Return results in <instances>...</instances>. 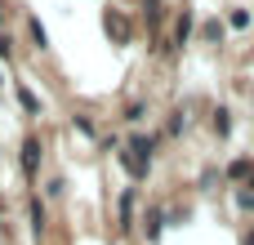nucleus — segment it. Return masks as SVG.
Returning a JSON list of instances; mask_svg holds the SVG:
<instances>
[{"mask_svg": "<svg viewBox=\"0 0 254 245\" xmlns=\"http://www.w3.org/2000/svg\"><path fill=\"white\" fill-rule=\"evenodd\" d=\"M40 174V138H22V179L36 183Z\"/></svg>", "mask_w": 254, "mask_h": 245, "instance_id": "f257e3e1", "label": "nucleus"}, {"mask_svg": "<svg viewBox=\"0 0 254 245\" xmlns=\"http://www.w3.org/2000/svg\"><path fill=\"white\" fill-rule=\"evenodd\" d=\"M129 152H134L138 161H147V165H152V152H156V138H147V134H134V138H129Z\"/></svg>", "mask_w": 254, "mask_h": 245, "instance_id": "f03ea898", "label": "nucleus"}, {"mask_svg": "<svg viewBox=\"0 0 254 245\" xmlns=\"http://www.w3.org/2000/svg\"><path fill=\"white\" fill-rule=\"evenodd\" d=\"M103 22H107V31H112V36H116V40H121V45H129V22H125V18H121V13H116V9H112V13H107V18H103Z\"/></svg>", "mask_w": 254, "mask_h": 245, "instance_id": "7ed1b4c3", "label": "nucleus"}, {"mask_svg": "<svg viewBox=\"0 0 254 245\" xmlns=\"http://www.w3.org/2000/svg\"><path fill=\"white\" fill-rule=\"evenodd\" d=\"M116 161H121V165H125V170H129V179H147V161H138V156H134V152H121V156H116Z\"/></svg>", "mask_w": 254, "mask_h": 245, "instance_id": "20e7f679", "label": "nucleus"}, {"mask_svg": "<svg viewBox=\"0 0 254 245\" xmlns=\"http://www.w3.org/2000/svg\"><path fill=\"white\" fill-rule=\"evenodd\" d=\"M18 103H22V112H27V116H40V98H36L27 85H18Z\"/></svg>", "mask_w": 254, "mask_h": 245, "instance_id": "39448f33", "label": "nucleus"}, {"mask_svg": "<svg viewBox=\"0 0 254 245\" xmlns=\"http://www.w3.org/2000/svg\"><path fill=\"white\" fill-rule=\"evenodd\" d=\"M129 228H134V192L121 196V232H129Z\"/></svg>", "mask_w": 254, "mask_h": 245, "instance_id": "423d86ee", "label": "nucleus"}, {"mask_svg": "<svg viewBox=\"0 0 254 245\" xmlns=\"http://www.w3.org/2000/svg\"><path fill=\"white\" fill-rule=\"evenodd\" d=\"M161 223H165V214H161V210H147V219H143V232H147V241H156V237H161Z\"/></svg>", "mask_w": 254, "mask_h": 245, "instance_id": "0eeeda50", "label": "nucleus"}, {"mask_svg": "<svg viewBox=\"0 0 254 245\" xmlns=\"http://www.w3.org/2000/svg\"><path fill=\"white\" fill-rule=\"evenodd\" d=\"M250 174H254V161H250V156H241V161L228 165V179H250Z\"/></svg>", "mask_w": 254, "mask_h": 245, "instance_id": "6e6552de", "label": "nucleus"}, {"mask_svg": "<svg viewBox=\"0 0 254 245\" xmlns=\"http://www.w3.org/2000/svg\"><path fill=\"white\" fill-rule=\"evenodd\" d=\"M31 40H36V49H49V31L40 27V18H31Z\"/></svg>", "mask_w": 254, "mask_h": 245, "instance_id": "1a4fd4ad", "label": "nucleus"}, {"mask_svg": "<svg viewBox=\"0 0 254 245\" xmlns=\"http://www.w3.org/2000/svg\"><path fill=\"white\" fill-rule=\"evenodd\" d=\"M228 129H232V112L219 107V112H214V134H228Z\"/></svg>", "mask_w": 254, "mask_h": 245, "instance_id": "9d476101", "label": "nucleus"}, {"mask_svg": "<svg viewBox=\"0 0 254 245\" xmlns=\"http://www.w3.org/2000/svg\"><path fill=\"white\" fill-rule=\"evenodd\" d=\"M31 232H36V237L45 232V205H40V201H31Z\"/></svg>", "mask_w": 254, "mask_h": 245, "instance_id": "9b49d317", "label": "nucleus"}, {"mask_svg": "<svg viewBox=\"0 0 254 245\" xmlns=\"http://www.w3.org/2000/svg\"><path fill=\"white\" fill-rule=\"evenodd\" d=\"M174 36H179V45H183V40L192 36V13H183V18H179V27H174Z\"/></svg>", "mask_w": 254, "mask_h": 245, "instance_id": "f8f14e48", "label": "nucleus"}, {"mask_svg": "<svg viewBox=\"0 0 254 245\" xmlns=\"http://www.w3.org/2000/svg\"><path fill=\"white\" fill-rule=\"evenodd\" d=\"M201 36H205V40H219V36H223V27H219V22H205V27H201Z\"/></svg>", "mask_w": 254, "mask_h": 245, "instance_id": "ddd939ff", "label": "nucleus"}, {"mask_svg": "<svg viewBox=\"0 0 254 245\" xmlns=\"http://www.w3.org/2000/svg\"><path fill=\"white\" fill-rule=\"evenodd\" d=\"M232 27H237V31H241V27H250V13H246V9H237V13H232Z\"/></svg>", "mask_w": 254, "mask_h": 245, "instance_id": "4468645a", "label": "nucleus"}, {"mask_svg": "<svg viewBox=\"0 0 254 245\" xmlns=\"http://www.w3.org/2000/svg\"><path fill=\"white\" fill-rule=\"evenodd\" d=\"M71 125H76V129H80V134H85V138H94V125H89V121H85V116H76V121H71Z\"/></svg>", "mask_w": 254, "mask_h": 245, "instance_id": "2eb2a0df", "label": "nucleus"}, {"mask_svg": "<svg viewBox=\"0 0 254 245\" xmlns=\"http://www.w3.org/2000/svg\"><path fill=\"white\" fill-rule=\"evenodd\" d=\"M9 54H13V40H9V36L0 31V58H9Z\"/></svg>", "mask_w": 254, "mask_h": 245, "instance_id": "dca6fc26", "label": "nucleus"}, {"mask_svg": "<svg viewBox=\"0 0 254 245\" xmlns=\"http://www.w3.org/2000/svg\"><path fill=\"white\" fill-rule=\"evenodd\" d=\"M241 245H254V232H246V241H241Z\"/></svg>", "mask_w": 254, "mask_h": 245, "instance_id": "f3484780", "label": "nucleus"}, {"mask_svg": "<svg viewBox=\"0 0 254 245\" xmlns=\"http://www.w3.org/2000/svg\"><path fill=\"white\" fill-rule=\"evenodd\" d=\"M250 187H254V179H250Z\"/></svg>", "mask_w": 254, "mask_h": 245, "instance_id": "a211bd4d", "label": "nucleus"}]
</instances>
